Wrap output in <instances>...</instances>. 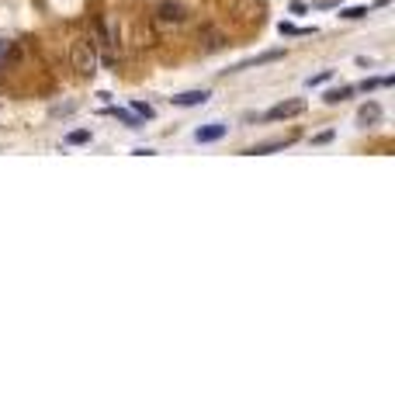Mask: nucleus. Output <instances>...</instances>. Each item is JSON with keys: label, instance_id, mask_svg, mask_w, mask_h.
<instances>
[{"label": "nucleus", "instance_id": "f257e3e1", "mask_svg": "<svg viewBox=\"0 0 395 416\" xmlns=\"http://www.w3.org/2000/svg\"><path fill=\"white\" fill-rule=\"evenodd\" d=\"M70 63L80 77H94L98 73V46L90 38H77L73 49H70Z\"/></svg>", "mask_w": 395, "mask_h": 416}, {"label": "nucleus", "instance_id": "f03ea898", "mask_svg": "<svg viewBox=\"0 0 395 416\" xmlns=\"http://www.w3.org/2000/svg\"><path fill=\"white\" fill-rule=\"evenodd\" d=\"M305 111V101H281V104H274L267 115H263V122H285V118H295V115H302Z\"/></svg>", "mask_w": 395, "mask_h": 416}, {"label": "nucleus", "instance_id": "7ed1b4c3", "mask_svg": "<svg viewBox=\"0 0 395 416\" xmlns=\"http://www.w3.org/2000/svg\"><path fill=\"white\" fill-rule=\"evenodd\" d=\"M159 21H163V25H181V21H184V7H181V4H174V0H167V4H159Z\"/></svg>", "mask_w": 395, "mask_h": 416}, {"label": "nucleus", "instance_id": "20e7f679", "mask_svg": "<svg viewBox=\"0 0 395 416\" xmlns=\"http://www.w3.org/2000/svg\"><path fill=\"white\" fill-rule=\"evenodd\" d=\"M211 94L209 90H184V94H177V98H170V101L177 104V108H194V104H205Z\"/></svg>", "mask_w": 395, "mask_h": 416}, {"label": "nucleus", "instance_id": "39448f33", "mask_svg": "<svg viewBox=\"0 0 395 416\" xmlns=\"http://www.w3.org/2000/svg\"><path fill=\"white\" fill-rule=\"evenodd\" d=\"M222 135H226V125H222V122H211V125H201V129L194 132V139H198V142H218Z\"/></svg>", "mask_w": 395, "mask_h": 416}, {"label": "nucleus", "instance_id": "423d86ee", "mask_svg": "<svg viewBox=\"0 0 395 416\" xmlns=\"http://www.w3.org/2000/svg\"><path fill=\"white\" fill-rule=\"evenodd\" d=\"M201 42H205V46H201L205 52H218V49H222V31L205 28V31H201Z\"/></svg>", "mask_w": 395, "mask_h": 416}, {"label": "nucleus", "instance_id": "0eeeda50", "mask_svg": "<svg viewBox=\"0 0 395 416\" xmlns=\"http://www.w3.org/2000/svg\"><path fill=\"white\" fill-rule=\"evenodd\" d=\"M274 59H281V49L263 52V56H257V59H246V63H239V66H233V73H236V70H250V66H263V63H274Z\"/></svg>", "mask_w": 395, "mask_h": 416}, {"label": "nucleus", "instance_id": "6e6552de", "mask_svg": "<svg viewBox=\"0 0 395 416\" xmlns=\"http://www.w3.org/2000/svg\"><path fill=\"white\" fill-rule=\"evenodd\" d=\"M378 118H381V108H378V104H364V108L357 111V122H361V125H374Z\"/></svg>", "mask_w": 395, "mask_h": 416}, {"label": "nucleus", "instance_id": "1a4fd4ad", "mask_svg": "<svg viewBox=\"0 0 395 416\" xmlns=\"http://www.w3.org/2000/svg\"><path fill=\"white\" fill-rule=\"evenodd\" d=\"M111 115H115V118H122V122H125L129 129H142V118H139V115H132V111H122V108H111Z\"/></svg>", "mask_w": 395, "mask_h": 416}, {"label": "nucleus", "instance_id": "9d476101", "mask_svg": "<svg viewBox=\"0 0 395 416\" xmlns=\"http://www.w3.org/2000/svg\"><path fill=\"white\" fill-rule=\"evenodd\" d=\"M350 94H354V87H333V90H326V104H340Z\"/></svg>", "mask_w": 395, "mask_h": 416}, {"label": "nucleus", "instance_id": "9b49d317", "mask_svg": "<svg viewBox=\"0 0 395 416\" xmlns=\"http://www.w3.org/2000/svg\"><path fill=\"white\" fill-rule=\"evenodd\" d=\"M288 142H260V146H253L250 156H263V153H274V150H285Z\"/></svg>", "mask_w": 395, "mask_h": 416}, {"label": "nucleus", "instance_id": "f8f14e48", "mask_svg": "<svg viewBox=\"0 0 395 416\" xmlns=\"http://www.w3.org/2000/svg\"><path fill=\"white\" fill-rule=\"evenodd\" d=\"M278 31H281V35H312L316 28H298V25H288V21H281V25H278Z\"/></svg>", "mask_w": 395, "mask_h": 416}, {"label": "nucleus", "instance_id": "ddd939ff", "mask_svg": "<svg viewBox=\"0 0 395 416\" xmlns=\"http://www.w3.org/2000/svg\"><path fill=\"white\" fill-rule=\"evenodd\" d=\"M66 142H70V146H83V142H90V132H87V129L70 132V135H66Z\"/></svg>", "mask_w": 395, "mask_h": 416}, {"label": "nucleus", "instance_id": "4468645a", "mask_svg": "<svg viewBox=\"0 0 395 416\" xmlns=\"http://www.w3.org/2000/svg\"><path fill=\"white\" fill-rule=\"evenodd\" d=\"M364 14H368V7H347V11H340V18H347V21H357Z\"/></svg>", "mask_w": 395, "mask_h": 416}, {"label": "nucleus", "instance_id": "2eb2a0df", "mask_svg": "<svg viewBox=\"0 0 395 416\" xmlns=\"http://www.w3.org/2000/svg\"><path fill=\"white\" fill-rule=\"evenodd\" d=\"M330 77H333V70H322V73H316V77H309L305 83H309V87H319V83H326Z\"/></svg>", "mask_w": 395, "mask_h": 416}, {"label": "nucleus", "instance_id": "dca6fc26", "mask_svg": "<svg viewBox=\"0 0 395 416\" xmlns=\"http://www.w3.org/2000/svg\"><path fill=\"white\" fill-rule=\"evenodd\" d=\"M135 115H139V118H153V108L142 104V101H135Z\"/></svg>", "mask_w": 395, "mask_h": 416}, {"label": "nucleus", "instance_id": "f3484780", "mask_svg": "<svg viewBox=\"0 0 395 416\" xmlns=\"http://www.w3.org/2000/svg\"><path fill=\"white\" fill-rule=\"evenodd\" d=\"M11 52H14V46H11V42H0V63H4Z\"/></svg>", "mask_w": 395, "mask_h": 416}]
</instances>
